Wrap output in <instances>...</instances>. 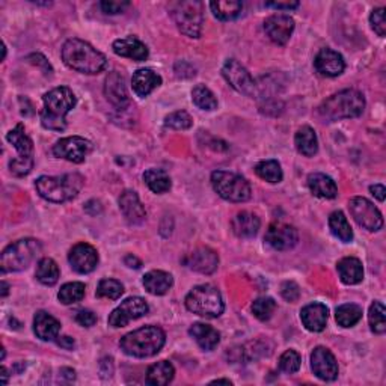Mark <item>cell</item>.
<instances>
[{
  "instance_id": "6",
  "label": "cell",
  "mask_w": 386,
  "mask_h": 386,
  "mask_svg": "<svg viewBox=\"0 0 386 386\" xmlns=\"http://www.w3.org/2000/svg\"><path fill=\"white\" fill-rule=\"evenodd\" d=\"M186 308L196 316L205 319H217L225 309L221 291L212 284L196 285L186 296Z\"/></svg>"
},
{
  "instance_id": "32",
  "label": "cell",
  "mask_w": 386,
  "mask_h": 386,
  "mask_svg": "<svg viewBox=\"0 0 386 386\" xmlns=\"http://www.w3.org/2000/svg\"><path fill=\"white\" fill-rule=\"evenodd\" d=\"M296 148L300 154L307 155V157H312L319 151V139L314 129H311L309 125H304L300 127L295 136Z\"/></svg>"
},
{
  "instance_id": "11",
  "label": "cell",
  "mask_w": 386,
  "mask_h": 386,
  "mask_svg": "<svg viewBox=\"0 0 386 386\" xmlns=\"http://www.w3.org/2000/svg\"><path fill=\"white\" fill-rule=\"evenodd\" d=\"M349 210L356 224L367 229V231H379L383 226L382 213L374 207L371 201L367 200V198H352L349 202Z\"/></svg>"
},
{
  "instance_id": "12",
  "label": "cell",
  "mask_w": 386,
  "mask_h": 386,
  "mask_svg": "<svg viewBox=\"0 0 386 386\" xmlns=\"http://www.w3.org/2000/svg\"><path fill=\"white\" fill-rule=\"evenodd\" d=\"M148 311L150 308L147 302H145V299L138 296L129 297L124 302H121V305L118 308H115L112 311V314L109 316V326L124 328L127 326L130 321L147 316Z\"/></svg>"
},
{
  "instance_id": "43",
  "label": "cell",
  "mask_w": 386,
  "mask_h": 386,
  "mask_svg": "<svg viewBox=\"0 0 386 386\" xmlns=\"http://www.w3.org/2000/svg\"><path fill=\"white\" fill-rule=\"evenodd\" d=\"M124 295V285L117 279H103L97 287V297L117 300Z\"/></svg>"
},
{
  "instance_id": "39",
  "label": "cell",
  "mask_w": 386,
  "mask_h": 386,
  "mask_svg": "<svg viewBox=\"0 0 386 386\" xmlns=\"http://www.w3.org/2000/svg\"><path fill=\"white\" fill-rule=\"evenodd\" d=\"M255 174L259 179L269 181V183H281L284 179L283 169H281V165L276 160H263L255 166Z\"/></svg>"
},
{
  "instance_id": "40",
  "label": "cell",
  "mask_w": 386,
  "mask_h": 386,
  "mask_svg": "<svg viewBox=\"0 0 386 386\" xmlns=\"http://www.w3.org/2000/svg\"><path fill=\"white\" fill-rule=\"evenodd\" d=\"M85 284L82 283H68L60 287L58 299L60 304L64 305H71V304H77L83 297H85Z\"/></svg>"
},
{
  "instance_id": "26",
  "label": "cell",
  "mask_w": 386,
  "mask_h": 386,
  "mask_svg": "<svg viewBox=\"0 0 386 386\" xmlns=\"http://www.w3.org/2000/svg\"><path fill=\"white\" fill-rule=\"evenodd\" d=\"M35 335L43 341H53L59 337L60 323L46 311H38L34 319Z\"/></svg>"
},
{
  "instance_id": "51",
  "label": "cell",
  "mask_w": 386,
  "mask_h": 386,
  "mask_svg": "<svg viewBox=\"0 0 386 386\" xmlns=\"http://www.w3.org/2000/svg\"><path fill=\"white\" fill-rule=\"evenodd\" d=\"M266 6L275 8L278 11H291L299 6V2H267Z\"/></svg>"
},
{
  "instance_id": "9",
  "label": "cell",
  "mask_w": 386,
  "mask_h": 386,
  "mask_svg": "<svg viewBox=\"0 0 386 386\" xmlns=\"http://www.w3.org/2000/svg\"><path fill=\"white\" fill-rule=\"evenodd\" d=\"M8 142L13 145L17 151L15 157L9 162V169L15 176H25L34 168V142L30 139L23 124H18L6 134Z\"/></svg>"
},
{
  "instance_id": "49",
  "label": "cell",
  "mask_w": 386,
  "mask_h": 386,
  "mask_svg": "<svg viewBox=\"0 0 386 386\" xmlns=\"http://www.w3.org/2000/svg\"><path fill=\"white\" fill-rule=\"evenodd\" d=\"M100 6L103 9V13L115 15V14L122 13L125 8L130 6V4L129 2H117V0H109V2H108V0H106V2H101Z\"/></svg>"
},
{
  "instance_id": "3",
  "label": "cell",
  "mask_w": 386,
  "mask_h": 386,
  "mask_svg": "<svg viewBox=\"0 0 386 386\" xmlns=\"http://www.w3.org/2000/svg\"><path fill=\"white\" fill-rule=\"evenodd\" d=\"M166 342L165 332L157 326H143L124 335L120 341L121 350L133 358H150L157 354Z\"/></svg>"
},
{
  "instance_id": "1",
  "label": "cell",
  "mask_w": 386,
  "mask_h": 386,
  "mask_svg": "<svg viewBox=\"0 0 386 386\" xmlns=\"http://www.w3.org/2000/svg\"><path fill=\"white\" fill-rule=\"evenodd\" d=\"M62 60L82 75H98L108 65V59L83 39L71 38L62 46Z\"/></svg>"
},
{
  "instance_id": "34",
  "label": "cell",
  "mask_w": 386,
  "mask_h": 386,
  "mask_svg": "<svg viewBox=\"0 0 386 386\" xmlns=\"http://www.w3.org/2000/svg\"><path fill=\"white\" fill-rule=\"evenodd\" d=\"M143 181L147 183L151 192L157 193V195L169 192L171 186H172L171 176L166 174L163 169H155V168H151V169L143 172Z\"/></svg>"
},
{
  "instance_id": "17",
  "label": "cell",
  "mask_w": 386,
  "mask_h": 386,
  "mask_svg": "<svg viewBox=\"0 0 386 386\" xmlns=\"http://www.w3.org/2000/svg\"><path fill=\"white\" fill-rule=\"evenodd\" d=\"M266 243L275 250H290L299 242V233L295 226L287 224L270 225L266 233Z\"/></svg>"
},
{
  "instance_id": "37",
  "label": "cell",
  "mask_w": 386,
  "mask_h": 386,
  "mask_svg": "<svg viewBox=\"0 0 386 386\" xmlns=\"http://www.w3.org/2000/svg\"><path fill=\"white\" fill-rule=\"evenodd\" d=\"M35 275L41 284L51 287L58 283L60 274H59V267L55 263V259L43 258V259H39Z\"/></svg>"
},
{
  "instance_id": "15",
  "label": "cell",
  "mask_w": 386,
  "mask_h": 386,
  "mask_svg": "<svg viewBox=\"0 0 386 386\" xmlns=\"http://www.w3.org/2000/svg\"><path fill=\"white\" fill-rule=\"evenodd\" d=\"M68 262L72 270H76L77 274L86 275L96 270L98 264V252L96 247L88 243H77L70 250Z\"/></svg>"
},
{
  "instance_id": "47",
  "label": "cell",
  "mask_w": 386,
  "mask_h": 386,
  "mask_svg": "<svg viewBox=\"0 0 386 386\" xmlns=\"http://www.w3.org/2000/svg\"><path fill=\"white\" fill-rule=\"evenodd\" d=\"M386 9L385 8H378L374 9L370 15V23L371 27L374 29V32L378 34L379 37H385L386 35Z\"/></svg>"
},
{
  "instance_id": "21",
  "label": "cell",
  "mask_w": 386,
  "mask_h": 386,
  "mask_svg": "<svg viewBox=\"0 0 386 386\" xmlns=\"http://www.w3.org/2000/svg\"><path fill=\"white\" fill-rule=\"evenodd\" d=\"M314 67L317 72L326 77H337L342 75L344 68H346V62L338 51L332 49H321L314 60Z\"/></svg>"
},
{
  "instance_id": "22",
  "label": "cell",
  "mask_w": 386,
  "mask_h": 386,
  "mask_svg": "<svg viewBox=\"0 0 386 386\" xmlns=\"http://www.w3.org/2000/svg\"><path fill=\"white\" fill-rule=\"evenodd\" d=\"M120 210L122 212L125 221L130 225H141L147 219V212L134 191H124L120 196Z\"/></svg>"
},
{
  "instance_id": "8",
  "label": "cell",
  "mask_w": 386,
  "mask_h": 386,
  "mask_svg": "<svg viewBox=\"0 0 386 386\" xmlns=\"http://www.w3.org/2000/svg\"><path fill=\"white\" fill-rule=\"evenodd\" d=\"M171 15L180 32L189 38H200L204 25V5L198 0L171 5Z\"/></svg>"
},
{
  "instance_id": "28",
  "label": "cell",
  "mask_w": 386,
  "mask_h": 386,
  "mask_svg": "<svg viewBox=\"0 0 386 386\" xmlns=\"http://www.w3.org/2000/svg\"><path fill=\"white\" fill-rule=\"evenodd\" d=\"M308 187L312 195L323 198V200H333L338 195L337 183L326 174H311L308 176Z\"/></svg>"
},
{
  "instance_id": "30",
  "label": "cell",
  "mask_w": 386,
  "mask_h": 386,
  "mask_svg": "<svg viewBox=\"0 0 386 386\" xmlns=\"http://www.w3.org/2000/svg\"><path fill=\"white\" fill-rule=\"evenodd\" d=\"M142 283L150 295L163 296L172 287L174 278L171 274L163 272V270H151V272L143 276Z\"/></svg>"
},
{
  "instance_id": "44",
  "label": "cell",
  "mask_w": 386,
  "mask_h": 386,
  "mask_svg": "<svg viewBox=\"0 0 386 386\" xmlns=\"http://www.w3.org/2000/svg\"><path fill=\"white\" fill-rule=\"evenodd\" d=\"M275 309L276 302L272 297H258L252 304V312L259 321H267L272 319Z\"/></svg>"
},
{
  "instance_id": "36",
  "label": "cell",
  "mask_w": 386,
  "mask_h": 386,
  "mask_svg": "<svg viewBox=\"0 0 386 386\" xmlns=\"http://www.w3.org/2000/svg\"><path fill=\"white\" fill-rule=\"evenodd\" d=\"M329 228H330L332 234L337 238H340L342 243H350L353 240L352 226L347 221L346 214H344L342 212H333L329 216Z\"/></svg>"
},
{
  "instance_id": "7",
  "label": "cell",
  "mask_w": 386,
  "mask_h": 386,
  "mask_svg": "<svg viewBox=\"0 0 386 386\" xmlns=\"http://www.w3.org/2000/svg\"><path fill=\"white\" fill-rule=\"evenodd\" d=\"M39 252L41 243L35 238H22L9 245L2 252V258H0L2 274L22 272L30 266Z\"/></svg>"
},
{
  "instance_id": "57",
  "label": "cell",
  "mask_w": 386,
  "mask_h": 386,
  "mask_svg": "<svg viewBox=\"0 0 386 386\" xmlns=\"http://www.w3.org/2000/svg\"><path fill=\"white\" fill-rule=\"evenodd\" d=\"M212 383H226V385H231V380H226V379H217V380H213Z\"/></svg>"
},
{
  "instance_id": "19",
  "label": "cell",
  "mask_w": 386,
  "mask_h": 386,
  "mask_svg": "<svg viewBox=\"0 0 386 386\" xmlns=\"http://www.w3.org/2000/svg\"><path fill=\"white\" fill-rule=\"evenodd\" d=\"M264 30L267 37L278 46H285L290 37L293 35L295 20L285 14L270 15L264 22Z\"/></svg>"
},
{
  "instance_id": "2",
  "label": "cell",
  "mask_w": 386,
  "mask_h": 386,
  "mask_svg": "<svg viewBox=\"0 0 386 386\" xmlns=\"http://www.w3.org/2000/svg\"><path fill=\"white\" fill-rule=\"evenodd\" d=\"M43 103L44 108L39 113L43 127L53 131H64L67 129V115L77 104L75 92L67 86H59L44 94Z\"/></svg>"
},
{
  "instance_id": "41",
  "label": "cell",
  "mask_w": 386,
  "mask_h": 386,
  "mask_svg": "<svg viewBox=\"0 0 386 386\" xmlns=\"http://www.w3.org/2000/svg\"><path fill=\"white\" fill-rule=\"evenodd\" d=\"M192 100L198 108L202 110H214L217 108V100L214 94L205 85H196L192 91Z\"/></svg>"
},
{
  "instance_id": "20",
  "label": "cell",
  "mask_w": 386,
  "mask_h": 386,
  "mask_svg": "<svg viewBox=\"0 0 386 386\" xmlns=\"http://www.w3.org/2000/svg\"><path fill=\"white\" fill-rule=\"evenodd\" d=\"M183 263L193 272L212 275L217 270L219 257L210 247H198L183 259Z\"/></svg>"
},
{
  "instance_id": "10",
  "label": "cell",
  "mask_w": 386,
  "mask_h": 386,
  "mask_svg": "<svg viewBox=\"0 0 386 386\" xmlns=\"http://www.w3.org/2000/svg\"><path fill=\"white\" fill-rule=\"evenodd\" d=\"M212 186L219 196L229 202H246L252 195L249 181L233 172L214 171L212 174Z\"/></svg>"
},
{
  "instance_id": "38",
  "label": "cell",
  "mask_w": 386,
  "mask_h": 386,
  "mask_svg": "<svg viewBox=\"0 0 386 386\" xmlns=\"http://www.w3.org/2000/svg\"><path fill=\"white\" fill-rule=\"evenodd\" d=\"M335 319L341 328H353L362 319V308L354 304H344L337 308Z\"/></svg>"
},
{
  "instance_id": "48",
  "label": "cell",
  "mask_w": 386,
  "mask_h": 386,
  "mask_svg": "<svg viewBox=\"0 0 386 386\" xmlns=\"http://www.w3.org/2000/svg\"><path fill=\"white\" fill-rule=\"evenodd\" d=\"M281 295H283V297L288 302H296L300 296L299 285L293 283V281H287V283H284L283 287H281Z\"/></svg>"
},
{
  "instance_id": "46",
  "label": "cell",
  "mask_w": 386,
  "mask_h": 386,
  "mask_svg": "<svg viewBox=\"0 0 386 386\" xmlns=\"http://www.w3.org/2000/svg\"><path fill=\"white\" fill-rule=\"evenodd\" d=\"M300 368V354L296 350H287L279 358V370L285 374H295Z\"/></svg>"
},
{
  "instance_id": "25",
  "label": "cell",
  "mask_w": 386,
  "mask_h": 386,
  "mask_svg": "<svg viewBox=\"0 0 386 386\" xmlns=\"http://www.w3.org/2000/svg\"><path fill=\"white\" fill-rule=\"evenodd\" d=\"M160 85H162V77L157 75V72H154L153 70H148V68L138 70L131 79L133 91L141 98L148 97L150 94Z\"/></svg>"
},
{
  "instance_id": "52",
  "label": "cell",
  "mask_w": 386,
  "mask_h": 386,
  "mask_svg": "<svg viewBox=\"0 0 386 386\" xmlns=\"http://www.w3.org/2000/svg\"><path fill=\"white\" fill-rule=\"evenodd\" d=\"M370 192H371L375 198H378V200H379L380 202L385 201V195H386L385 186H382V184H374V186L370 187Z\"/></svg>"
},
{
  "instance_id": "16",
  "label": "cell",
  "mask_w": 386,
  "mask_h": 386,
  "mask_svg": "<svg viewBox=\"0 0 386 386\" xmlns=\"http://www.w3.org/2000/svg\"><path fill=\"white\" fill-rule=\"evenodd\" d=\"M311 368L319 379L332 382L338 378V362L326 347H316L311 354Z\"/></svg>"
},
{
  "instance_id": "53",
  "label": "cell",
  "mask_w": 386,
  "mask_h": 386,
  "mask_svg": "<svg viewBox=\"0 0 386 386\" xmlns=\"http://www.w3.org/2000/svg\"><path fill=\"white\" fill-rule=\"evenodd\" d=\"M58 342V346H60L62 349H67V350H71V349H75V340H72L71 337H58L56 340Z\"/></svg>"
},
{
  "instance_id": "13",
  "label": "cell",
  "mask_w": 386,
  "mask_h": 386,
  "mask_svg": "<svg viewBox=\"0 0 386 386\" xmlns=\"http://www.w3.org/2000/svg\"><path fill=\"white\" fill-rule=\"evenodd\" d=\"M222 75L226 82L237 92L247 97H254L257 92V83L250 76V72L236 59H228L222 67Z\"/></svg>"
},
{
  "instance_id": "29",
  "label": "cell",
  "mask_w": 386,
  "mask_h": 386,
  "mask_svg": "<svg viewBox=\"0 0 386 386\" xmlns=\"http://www.w3.org/2000/svg\"><path fill=\"white\" fill-rule=\"evenodd\" d=\"M337 270L340 279L346 285H356L364 279V267L358 258L346 257L338 262Z\"/></svg>"
},
{
  "instance_id": "24",
  "label": "cell",
  "mask_w": 386,
  "mask_h": 386,
  "mask_svg": "<svg viewBox=\"0 0 386 386\" xmlns=\"http://www.w3.org/2000/svg\"><path fill=\"white\" fill-rule=\"evenodd\" d=\"M329 319V308L319 302L307 305L300 311V320L309 332H321L326 328Z\"/></svg>"
},
{
  "instance_id": "42",
  "label": "cell",
  "mask_w": 386,
  "mask_h": 386,
  "mask_svg": "<svg viewBox=\"0 0 386 386\" xmlns=\"http://www.w3.org/2000/svg\"><path fill=\"white\" fill-rule=\"evenodd\" d=\"M368 321H370V328L374 333H382L386 332V309L382 302H374V304L370 307L368 311Z\"/></svg>"
},
{
  "instance_id": "4",
  "label": "cell",
  "mask_w": 386,
  "mask_h": 386,
  "mask_svg": "<svg viewBox=\"0 0 386 386\" xmlns=\"http://www.w3.org/2000/svg\"><path fill=\"white\" fill-rule=\"evenodd\" d=\"M85 186V179L77 172L59 176H39L35 181L37 192L50 202H67L76 198Z\"/></svg>"
},
{
  "instance_id": "27",
  "label": "cell",
  "mask_w": 386,
  "mask_h": 386,
  "mask_svg": "<svg viewBox=\"0 0 386 386\" xmlns=\"http://www.w3.org/2000/svg\"><path fill=\"white\" fill-rule=\"evenodd\" d=\"M191 337L196 341L205 352H212L217 347L219 341H221V333H219L213 326L205 325V323H193L189 329Z\"/></svg>"
},
{
  "instance_id": "33",
  "label": "cell",
  "mask_w": 386,
  "mask_h": 386,
  "mask_svg": "<svg viewBox=\"0 0 386 386\" xmlns=\"http://www.w3.org/2000/svg\"><path fill=\"white\" fill-rule=\"evenodd\" d=\"M175 375L174 365L168 361L153 364L147 371V383L153 386H165L172 382Z\"/></svg>"
},
{
  "instance_id": "45",
  "label": "cell",
  "mask_w": 386,
  "mask_h": 386,
  "mask_svg": "<svg viewBox=\"0 0 386 386\" xmlns=\"http://www.w3.org/2000/svg\"><path fill=\"white\" fill-rule=\"evenodd\" d=\"M165 125L169 129H174V130H189L193 125V120L187 112L176 110L166 117Z\"/></svg>"
},
{
  "instance_id": "23",
  "label": "cell",
  "mask_w": 386,
  "mask_h": 386,
  "mask_svg": "<svg viewBox=\"0 0 386 386\" xmlns=\"http://www.w3.org/2000/svg\"><path fill=\"white\" fill-rule=\"evenodd\" d=\"M115 55L122 56V58H129L133 60L142 62L148 58L150 51L148 47L145 46L142 41L136 37H125L121 39H117L112 46Z\"/></svg>"
},
{
  "instance_id": "18",
  "label": "cell",
  "mask_w": 386,
  "mask_h": 386,
  "mask_svg": "<svg viewBox=\"0 0 386 386\" xmlns=\"http://www.w3.org/2000/svg\"><path fill=\"white\" fill-rule=\"evenodd\" d=\"M104 96L109 100L110 104L120 110H125L130 106V97L127 86H125L124 76L121 72L112 71L104 82Z\"/></svg>"
},
{
  "instance_id": "14",
  "label": "cell",
  "mask_w": 386,
  "mask_h": 386,
  "mask_svg": "<svg viewBox=\"0 0 386 386\" xmlns=\"http://www.w3.org/2000/svg\"><path fill=\"white\" fill-rule=\"evenodd\" d=\"M92 150V143L80 136H70L56 142L53 147V154L59 159H65L71 163H83L86 155Z\"/></svg>"
},
{
  "instance_id": "56",
  "label": "cell",
  "mask_w": 386,
  "mask_h": 386,
  "mask_svg": "<svg viewBox=\"0 0 386 386\" xmlns=\"http://www.w3.org/2000/svg\"><path fill=\"white\" fill-rule=\"evenodd\" d=\"M8 290H9V287H8V284L4 281V283H2V297H5L8 295Z\"/></svg>"
},
{
  "instance_id": "55",
  "label": "cell",
  "mask_w": 386,
  "mask_h": 386,
  "mask_svg": "<svg viewBox=\"0 0 386 386\" xmlns=\"http://www.w3.org/2000/svg\"><path fill=\"white\" fill-rule=\"evenodd\" d=\"M2 383L4 385H6V382H8V371H6V368L5 367H2Z\"/></svg>"
},
{
  "instance_id": "5",
  "label": "cell",
  "mask_w": 386,
  "mask_h": 386,
  "mask_svg": "<svg viewBox=\"0 0 386 386\" xmlns=\"http://www.w3.org/2000/svg\"><path fill=\"white\" fill-rule=\"evenodd\" d=\"M365 109V97L356 89H344L321 103L319 113L328 121L358 118Z\"/></svg>"
},
{
  "instance_id": "54",
  "label": "cell",
  "mask_w": 386,
  "mask_h": 386,
  "mask_svg": "<svg viewBox=\"0 0 386 386\" xmlns=\"http://www.w3.org/2000/svg\"><path fill=\"white\" fill-rule=\"evenodd\" d=\"M124 263L125 266H129L130 269H139L142 266L141 263V259H138L136 257H133V255H127L124 258Z\"/></svg>"
},
{
  "instance_id": "35",
  "label": "cell",
  "mask_w": 386,
  "mask_h": 386,
  "mask_svg": "<svg viewBox=\"0 0 386 386\" xmlns=\"http://www.w3.org/2000/svg\"><path fill=\"white\" fill-rule=\"evenodd\" d=\"M210 8L216 18L228 22V20H234L242 14L243 4L237 2V0H217V2L210 4Z\"/></svg>"
},
{
  "instance_id": "50",
  "label": "cell",
  "mask_w": 386,
  "mask_h": 386,
  "mask_svg": "<svg viewBox=\"0 0 386 386\" xmlns=\"http://www.w3.org/2000/svg\"><path fill=\"white\" fill-rule=\"evenodd\" d=\"M76 321L83 328H92L97 323V316L89 309H80L76 316Z\"/></svg>"
},
{
  "instance_id": "31",
  "label": "cell",
  "mask_w": 386,
  "mask_h": 386,
  "mask_svg": "<svg viewBox=\"0 0 386 386\" xmlns=\"http://www.w3.org/2000/svg\"><path fill=\"white\" fill-rule=\"evenodd\" d=\"M259 225H262L259 217L250 212H240L238 214H236L231 224L234 234L242 238L255 237L259 229Z\"/></svg>"
}]
</instances>
